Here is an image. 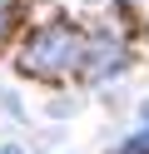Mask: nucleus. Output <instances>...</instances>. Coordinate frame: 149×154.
<instances>
[{
    "label": "nucleus",
    "instance_id": "f257e3e1",
    "mask_svg": "<svg viewBox=\"0 0 149 154\" xmlns=\"http://www.w3.org/2000/svg\"><path fill=\"white\" fill-rule=\"evenodd\" d=\"M85 60V40H79L70 25H45V30H35L25 40V50H20V70L25 75H70L75 65Z\"/></svg>",
    "mask_w": 149,
    "mask_h": 154
},
{
    "label": "nucleus",
    "instance_id": "f03ea898",
    "mask_svg": "<svg viewBox=\"0 0 149 154\" xmlns=\"http://www.w3.org/2000/svg\"><path fill=\"white\" fill-rule=\"evenodd\" d=\"M85 60H89V65H85V75H89V80H104V75L124 70V45H119V40H95Z\"/></svg>",
    "mask_w": 149,
    "mask_h": 154
},
{
    "label": "nucleus",
    "instance_id": "7ed1b4c3",
    "mask_svg": "<svg viewBox=\"0 0 149 154\" xmlns=\"http://www.w3.org/2000/svg\"><path fill=\"white\" fill-rule=\"evenodd\" d=\"M10 30H15V0H0V45H5Z\"/></svg>",
    "mask_w": 149,
    "mask_h": 154
},
{
    "label": "nucleus",
    "instance_id": "20e7f679",
    "mask_svg": "<svg viewBox=\"0 0 149 154\" xmlns=\"http://www.w3.org/2000/svg\"><path fill=\"white\" fill-rule=\"evenodd\" d=\"M0 154H20V149H15V144H5V149H0Z\"/></svg>",
    "mask_w": 149,
    "mask_h": 154
}]
</instances>
